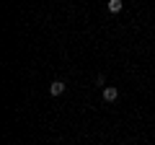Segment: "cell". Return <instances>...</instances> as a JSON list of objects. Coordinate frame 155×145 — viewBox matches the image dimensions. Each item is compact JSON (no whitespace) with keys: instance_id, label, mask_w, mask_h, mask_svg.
Returning a JSON list of instances; mask_svg holds the SVG:
<instances>
[{"instance_id":"7a4b0ae2","label":"cell","mask_w":155,"mask_h":145,"mask_svg":"<svg viewBox=\"0 0 155 145\" xmlns=\"http://www.w3.org/2000/svg\"><path fill=\"white\" fill-rule=\"evenodd\" d=\"M116 99H119V91H116L114 86L104 88V101H109V104H111V101H116Z\"/></svg>"},{"instance_id":"3957f363","label":"cell","mask_w":155,"mask_h":145,"mask_svg":"<svg viewBox=\"0 0 155 145\" xmlns=\"http://www.w3.org/2000/svg\"><path fill=\"white\" fill-rule=\"evenodd\" d=\"M122 5H124L122 0H109V13H119V11H122Z\"/></svg>"},{"instance_id":"6da1fadb","label":"cell","mask_w":155,"mask_h":145,"mask_svg":"<svg viewBox=\"0 0 155 145\" xmlns=\"http://www.w3.org/2000/svg\"><path fill=\"white\" fill-rule=\"evenodd\" d=\"M49 93L52 96H62L65 93V83H62V80H52L49 83Z\"/></svg>"}]
</instances>
